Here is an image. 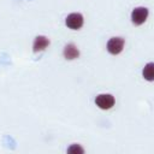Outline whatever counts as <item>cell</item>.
I'll use <instances>...</instances> for the list:
<instances>
[{"instance_id":"7","label":"cell","mask_w":154,"mask_h":154,"mask_svg":"<svg viewBox=\"0 0 154 154\" xmlns=\"http://www.w3.org/2000/svg\"><path fill=\"white\" fill-rule=\"evenodd\" d=\"M142 76L146 81H154V63H148L142 71Z\"/></svg>"},{"instance_id":"4","label":"cell","mask_w":154,"mask_h":154,"mask_svg":"<svg viewBox=\"0 0 154 154\" xmlns=\"http://www.w3.org/2000/svg\"><path fill=\"white\" fill-rule=\"evenodd\" d=\"M65 23L70 29L77 30L83 25V16L81 13H70L65 19Z\"/></svg>"},{"instance_id":"1","label":"cell","mask_w":154,"mask_h":154,"mask_svg":"<svg viewBox=\"0 0 154 154\" xmlns=\"http://www.w3.org/2000/svg\"><path fill=\"white\" fill-rule=\"evenodd\" d=\"M124 45H125V40L123 37L116 36V37H112V38L108 40L106 47H107L108 53H111L113 55H117V54H119L123 51Z\"/></svg>"},{"instance_id":"2","label":"cell","mask_w":154,"mask_h":154,"mask_svg":"<svg viewBox=\"0 0 154 154\" xmlns=\"http://www.w3.org/2000/svg\"><path fill=\"white\" fill-rule=\"evenodd\" d=\"M148 8L140 6V7H135L131 12V22L135 25H141L146 22L147 17H148Z\"/></svg>"},{"instance_id":"5","label":"cell","mask_w":154,"mask_h":154,"mask_svg":"<svg viewBox=\"0 0 154 154\" xmlns=\"http://www.w3.org/2000/svg\"><path fill=\"white\" fill-rule=\"evenodd\" d=\"M48 46H49V40L46 36L40 35V36H36L35 37L34 45H32V49H34L35 53H37V52H42Z\"/></svg>"},{"instance_id":"8","label":"cell","mask_w":154,"mask_h":154,"mask_svg":"<svg viewBox=\"0 0 154 154\" xmlns=\"http://www.w3.org/2000/svg\"><path fill=\"white\" fill-rule=\"evenodd\" d=\"M66 154H84V148L81 144L73 143V144H70L67 147Z\"/></svg>"},{"instance_id":"3","label":"cell","mask_w":154,"mask_h":154,"mask_svg":"<svg viewBox=\"0 0 154 154\" xmlns=\"http://www.w3.org/2000/svg\"><path fill=\"white\" fill-rule=\"evenodd\" d=\"M114 96L111 94H100L95 97V103L101 109H109L114 106Z\"/></svg>"},{"instance_id":"6","label":"cell","mask_w":154,"mask_h":154,"mask_svg":"<svg viewBox=\"0 0 154 154\" xmlns=\"http://www.w3.org/2000/svg\"><path fill=\"white\" fill-rule=\"evenodd\" d=\"M64 57L66 58V59H69V60H72V59H76V58H78V55H79V51H78V48L73 45V43H69V45H66L65 46V48H64Z\"/></svg>"}]
</instances>
